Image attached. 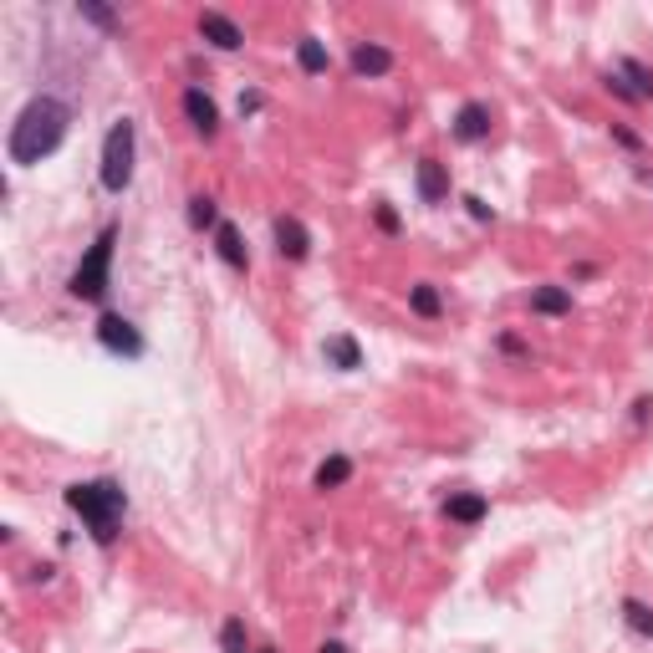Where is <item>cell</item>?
<instances>
[{
    "mask_svg": "<svg viewBox=\"0 0 653 653\" xmlns=\"http://www.w3.org/2000/svg\"><path fill=\"white\" fill-rule=\"evenodd\" d=\"M296 61H302V72H311V77H322L326 67H332V57H326V46L317 36H302V41H296Z\"/></svg>",
    "mask_w": 653,
    "mask_h": 653,
    "instance_id": "2e32d148",
    "label": "cell"
},
{
    "mask_svg": "<svg viewBox=\"0 0 653 653\" xmlns=\"http://www.w3.org/2000/svg\"><path fill=\"white\" fill-rule=\"evenodd\" d=\"M261 653H276V649H261Z\"/></svg>",
    "mask_w": 653,
    "mask_h": 653,
    "instance_id": "83f0119b",
    "label": "cell"
},
{
    "mask_svg": "<svg viewBox=\"0 0 653 653\" xmlns=\"http://www.w3.org/2000/svg\"><path fill=\"white\" fill-rule=\"evenodd\" d=\"M82 16L92 20V26H102V31H113V26H118V16H113L107 5H98V0H82Z\"/></svg>",
    "mask_w": 653,
    "mask_h": 653,
    "instance_id": "603a6c76",
    "label": "cell"
},
{
    "mask_svg": "<svg viewBox=\"0 0 653 653\" xmlns=\"http://www.w3.org/2000/svg\"><path fill=\"white\" fill-rule=\"evenodd\" d=\"M449 194V174L439 159H419V200L424 204H445Z\"/></svg>",
    "mask_w": 653,
    "mask_h": 653,
    "instance_id": "7c38bea8",
    "label": "cell"
},
{
    "mask_svg": "<svg viewBox=\"0 0 653 653\" xmlns=\"http://www.w3.org/2000/svg\"><path fill=\"white\" fill-rule=\"evenodd\" d=\"M67 122H72V107L61 98H31L20 107V118L11 122V138H5L11 163H41L46 153H57L61 138H67Z\"/></svg>",
    "mask_w": 653,
    "mask_h": 653,
    "instance_id": "6da1fadb",
    "label": "cell"
},
{
    "mask_svg": "<svg viewBox=\"0 0 653 653\" xmlns=\"http://www.w3.org/2000/svg\"><path fill=\"white\" fill-rule=\"evenodd\" d=\"M602 82H608V92H612V98H623V102H643V98H638V87H628V82L618 77V72H608Z\"/></svg>",
    "mask_w": 653,
    "mask_h": 653,
    "instance_id": "cb8c5ba5",
    "label": "cell"
},
{
    "mask_svg": "<svg viewBox=\"0 0 653 653\" xmlns=\"http://www.w3.org/2000/svg\"><path fill=\"white\" fill-rule=\"evenodd\" d=\"M378 224H383L388 235H393V230H398V215H393V209H388V204H378Z\"/></svg>",
    "mask_w": 653,
    "mask_h": 653,
    "instance_id": "d4e9b609",
    "label": "cell"
},
{
    "mask_svg": "<svg viewBox=\"0 0 653 653\" xmlns=\"http://www.w3.org/2000/svg\"><path fill=\"white\" fill-rule=\"evenodd\" d=\"M113 245H118V224H102V235L92 240V250L82 256V265L67 281V291L77 302H102L107 296V286H113Z\"/></svg>",
    "mask_w": 653,
    "mask_h": 653,
    "instance_id": "3957f363",
    "label": "cell"
},
{
    "mask_svg": "<svg viewBox=\"0 0 653 653\" xmlns=\"http://www.w3.org/2000/svg\"><path fill=\"white\" fill-rule=\"evenodd\" d=\"M200 36L209 41V46H220V51H240V46H245V31L224 16V11H204V16H200Z\"/></svg>",
    "mask_w": 653,
    "mask_h": 653,
    "instance_id": "8992f818",
    "label": "cell"
},
{
    "mask_svg": "<svg viewBox=\"0 0 653 653\" xmlns=\"http://www.w3.org/2000/svg\"><path fill=\"white\" fill-rule=\"evenodd\" d=\"M322 653H347V643H337V638H332V643H322Z\"/></svg>",
    "mask_w": 653,
    "mask_h": 653,
    "instance_id": "4316f807",
    "label": "cell"
},
{
    "mask_svg": "<svg viewBox=\"0 0 653 653\" xmlns=\"http://www.w3.org/2000/svg\"><path fill=\"white\" fill-rule=\"evenodd\" d=\"M531 311H536V317H567L571 291L567 286H536V291H531Z\"/></svg>",
    "mask_w": 653,
    "mask_h": 653,
    "instance_id": "4fadbf2b",
    "label": "cell"
},
{
    "mask_svg": "<svg viewBox=\"0 0 653 653\" xmlns=\"http://www.w3.org/2000/svg\"><path fill=\"white\" fill-rule=\"evenodd\" d=\"M220 649L224 653H250V638H245V623H240V618H230V623L220 628Z\"/></svg>",
    "mask_w": 653,
    "mask_h": 653,
    "instance_id": "ffe728a7",
    "label": "cell"
},
{
    "mask_svg": "<svg viewBox=\"0 0 653 653\" xmlns=\"http://www.w3.org/2000/svg\"><path fill=\"white\" fill-rule=\"evenodd\" d=\"M347 475H352V460H347V454H332V460L317 469V480H311V485H317V490H337V485H347Z\"/></svg>",
    "mask_w": 653,
    "mask_h": 653,
    "instance_id": "e0dca14e",
    "label": "cell"
},
{
    "mask_svg": "<svg viewBox=\"0 0 653 653\" xmlns=\"http://www.w3.org/2000/svg\"><path fill=\"white\" fill-rule=\"evenodd\" d=\"M322 352H326V363H332V367H342V373H352V367H363V347L352 342L347 332H337V337H326V342H322Z\"/></svg>",
    "mask_w": 653,
    "mask_h": 653,
    "instance_id": "5bb4252c",
    "label": "cell"
},
{
    "mask_svg": "<svg viewBox=\"0 0 653 653\" xmlns=\"http://www.w3.org/2000/svg\"><path fill=\"white\" fill-rule=\"evenodd\" d=\"M67 506L87 521L92 541H102V547L118 541L122 510H128V495H122L118 480H77V485H67Z\"/></svg>",
    "mask_w": 653,
    "mask_h": 653,
    "instance_id": "7a4b0ae2",
    "label": "cell"
},
{
    "mask_svg": "<svg viewBox=\"0 0 653 653\" xmlns=\"http://www.w3.org/2000/svg\"><path fill=\"white\" fill-rule=\"evenodd\" d=\"M189 224L194 230H209V224H220V215H215V200H189Z\"/></svg>",
    "mask_w": 653,
    "mask_h": 653,
    "instance_id": "44dd1931",
    "label": "cell"
},
{
    "mask_svg": "<svg viewBox=\"0 0 653 653\" xmlns=\"http://www.w3.org/2000/svg\"><path fill=\"white\" fill-rule=\"evenodd\" d=\"M465 204H469V215H475V220H490V204L485 200H475V194H469Z\"/></svg>",
    "mask_w": 653,
    "mask_h": 653,
    "instance_id": "484cf974",
    "label": "cell"
},
{
    "mask_svg": "<svg viewBox=\"0 0 653 653\" xmlns=\"http://www.w3.org/2000/svg\"><path fill=\"white\" fill-rule=\"evenodd\" d=\"M215 250H220L224 265L245 271V245H240V230H235V224H215Z\"/></svg>",
    "mask_w": 653,
    "mask_h": 653,
    "instance_id": "9a60e30c",
    "label": "cell"
},
{
    "mask_svg": "<svg viewBox=\"0 0 653 653\" xmlns=\"http://www.w3.org/2000/svg\"><path fill=\"white\" fill-rule=\"evenodd\" d=\"M184 113H189V122L200 128L204 138L220 128V107H215V102H209V92H200V87H189V92H184Z\"/></svg>",
    "mask_w": 653,
    "mask_h": 653,
    "instance_id": "8fae6325",
    "label": "cell"
},
{
    "mask_svg": "<svg viewBox=\"0 0 653 653\" xmlns=\"http://www.w3.org/2000/svg\"><path fill=\"white\" fill-rule=\"evenodd\" d=\"M623 77L638 82V98H653V72L643 67V61H623Z\"/></svg>",
    "mask_w": 653,
    "mask_h": 653,
    "instance_id": "7402d4cb",
    "label": "cell"
},
{
    "mask_svg": "<svg viewBox=\"0 0 653 653\" xmlns=\"http://www.w3.org/2000/svg\"><path fill=\"white\" fill-rule=\"evenodd\" d=\"M485 495H480V490H460V495H449L445 500V515L449 521H460V526H480V521H485Z\"/></svg>",
    "mask_w": 653,
    "mask_h": 653,
    "instance_id": "9c48e42d",
    "label": "cell"
},
{
    "mask_svg": "<svg viewBox=\"0 0 653 653\" xmlns=\"http://www.w3.org/2000/svg\"><path fill=\"white\" fill-rule=\"evenodd\" d=\"M133 148H138V133L128 118H118L102 138V189L107 194H122L133 184Z\"/></svg>",
    "mask_w": 653,
    "mask_h": 653,
    "instance_id": "277c9868",
    "label": "cell"
},
{
    "mask_svg": "<svg viewBox=\"0 0 653 653\" xmlns=\"http://www.w3.org/2000/svg\"><path fill=\"white\" fill-rule=\"evenodd\" d=\"M490 133V107L485 102H465L460 113H454V138L460 143H480Z\"/></svg>",
    "mask_w": 653,
    "mask_h": 653,
    "instance_id": "ba28073f",
    "label": "cell"
},
{
    "mask_svg": "<svg viewBox=\"0 0 653 653\" xmlns=\"http://www.w3.org/2000/svg\"><path fill=\"white\" fill-rule=\"evenodd\" d=\"M623 623H628L638 638H653V608H649V602L628 597V602H623Z\"/></svg>",
    "mask_w": 653,
    "mask_h": 653,
    "instance_id": "ac0fdd59",
    "label": "cell"
},
{
    "mask_svg": "<svg viewBox=\"0 0 653 653\" xmlns=\"http://www.w3.org/2000/svg\"><path fill=\"white\" fill-rule=\"evenodd\" d=\"M98 342L107 347V352H122V358H143L138 326L128 322V317H118V311H107V317L98 322Z\"/></svg>",
    "mask_w": 653,
    "mask_h": 653,
    "instance_id": "5b68a950",
    "label": "cell"
},
{
    "mask_svg": "<svg viewBox=\"0 0 653 653\" xmlns=\"http://www.w3.org/2000/svg\"><path fill=\"white\" fill-rule=\"evenodd\" d=\"M352 72L358 77H383V72H393V51L378 46V41H363V46H352Z\"/></svg>",
    "mask_w": 653,
    "mask_h": 653,
    "instance_id": "30bf717a",
    "label": "cell"
},
{
    "mask_svg": "<svg viewBox=\"0 0 653 653\" xmlns=\"http://www.w3.org/2000/svg\"><path fill=\"white\" fill-rule=\"evenodd\" d=\"M408 306H413L419 317H439V311H445V302H439V291H434L429 281H419L413 291H408Z\"/></svg>",
    "mask_w": 653,
    "mask_h": 653,
    "instance_id": "d6986e66",
    "label": "cell"
},
{
    "mask_svg": "<svg viewBox=\"0 0 653 653\" xmlns=\"http://www.w3.org/2000/svg\"><path fill=\"white\" fill-rule=\"evenodd\" d=\"M276 250H281L286 261H302L306 250H311V235H306V224L296 215H281L276 220Z\"/></svg>",
    "mask_w": 653,
    "mask_h": 653,
    "instance_id": "52a82bcc",
    "label": "cell"
}]
</instances>
